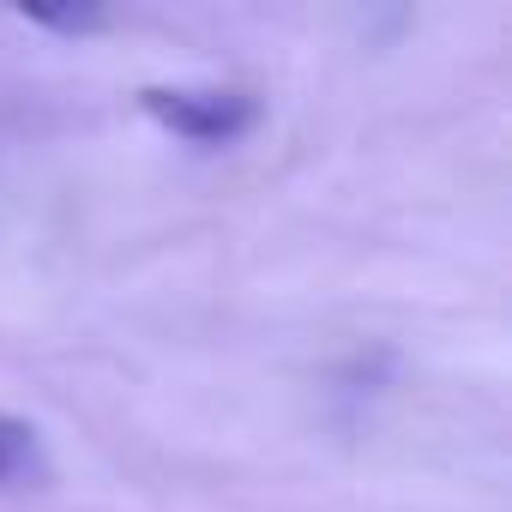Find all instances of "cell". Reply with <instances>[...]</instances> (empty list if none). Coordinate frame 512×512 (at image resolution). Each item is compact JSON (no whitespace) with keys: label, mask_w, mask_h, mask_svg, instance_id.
<instances>
[{"label":"cell","mask_w":512,"mask_h":512,"mask_svg":"<svg viewBox=\"0 0 512 512\" xmlns=\"http://www.w3.org/2000/svg\"><path fill=\"white\" fill-rule=\"evenodd\" d=\"M139 103L157 127H169L175 139H193V145H229L260 115V103L247 91H223V85H157Z\"/></svg>","instance_id":"obj_1"},{"label":"cell","mask_w":512,"mask_h":512,"mask_svg":"<svg viewBox=\"0 0 512 512\" xmlns=\"http://www.w3.org/2000/svg\"><path fill=\"white\" fill-rule=\"evenodd\" d=\"M43 470V446H37V428L0 410V482H25Z\"/></svg>","instance_id":"obj_2"}]
</instances>
